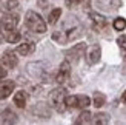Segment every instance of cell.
I'll list each match as a JSON object with an SVG mask.
<instances>
[{
  "label": "cell",
  "mask_w": 126,
  "mask_h": 125,
  "mask_svg": "<svg viewBox=\"0 0 126 125\" xmlns=\"http://www.w3.org/2000/svg\"><path fill=\"white\" fill-rule=\"evenodd\" d=\"M0 124H3V122H2V111H0Z\"/></svg>",
  "instance_id": "obj_28"
},
{
  "label": "cell",
  "mask_w": 126,
  "mask_h": 125,
  "mask_svg": "<svg viewBox=\"0 0 126 125\" xmlns=\"http://www.w3.org/2000/svg\"><path fill=\"white\" fill-rule=\"evenodd\" d=\"M122 101H123V104H126V91L123 93V96H122Z\"/></svg>",
  "instance_id": "obj_26"
},
{
  "label": "cell",
  "mask_w": 126,
  "mask_h": 125,
  "mask_svg": "<svg viewBox=\"0 0 126 125\" xmlns=\"http://www.w3.org/2000/svg\"><path fill=\"white\" fill-rule=\"evenodd\" d=\"M26 68H28V73L34 79L43 80V82H49V65L46 62H32Z\"/></svg>",
  "instance_id": "obj_5"
},
{
  "label": "cell",
  "mask_w": 126,
  "mask_h": 125,
  "mask_svg": "<svg viewBox=\"0 0 126 125\" xmlns=\"http://www.w3.org/2000/svg\"><path fill=\"white\" fill-rule=\"evenodd\" d=\"M65 102L66 107L69 108H86L91 105V99L85 94H75V96H66Z\"/></svg>",
  "instance_id": "obj_6"
},
{
  "label": "cell",
  "mask_w": 126,
  "mask_h": 125,
  "mask_svg": "<svg viewBox=\"0 0 126 125\" xmlns=\"http://www.w3.org/2000/svg\"><path fill=\"white\" fill-rule=\"evenodd\" d=\"M34 51H35V45L32 42H23L16 49V53L20 54V56H29V54H32Z\"/></svg>",
  "instance_id": "obj_15"
},
{
  "label": "cell",
  "mask_w": 126,
  "mask_h": 125,
  "mask_svg": "<svg viewBox=\"0 0 126 125\" xmlns=\"http://www.w3.org/2000/svg\"><path fill=\"white\" fill-rule=\"evenodd\" d=\"M0 9H3V0H0Z\"/></svg>",
  "instance_id": "obj_27"
},
{
  "label": "cell",
  "mask_w": 126,
  "mask_h": 125,
  "mask_svg": "<svg viewBox=\"0 0 126 125\" xmlns=\"http://www.w3.org/2000/svg\"><path fill=\"white\" fill-rule=\"evenodd\" d=\"M66 90L65 88H55L49 93V104H51V107L55 108V111H59V113H65L66 111Z\"/></svg>",
  "instance_id": "obj_4"
},
{
  "label": "cell",
  "mask_w": 126,
  "mask_h": 125,
  "mask_svg": "<svg viewBox=\"0 0 126 125\" xmlns=\"http://www.w3.org/2000/svg\"><path fill=\"white\" fill-rule=\"evenodd\" d=\"M94 124H98V125H105V124H109V114L108 113H97L95 116H92Z\"/></svg>",
  "instance_id": "obj_18"
},
{
  "label": "cell",
  "mask_w": 126,
  "mask_h": 125,
  "mask_svg": "<svg viewBox=\"0 0 126 125\" xmlns=\"http://www.w3.org/2000/svg\"><path fill=\"white\" fill-rule=\"evenodd\" d=\"M69 76H71V65H69L68 60H65V62H62L60 66H59V71L55 74V82L57 83H65L69 79Z\"/></svg>",
  "instance_id": "obj_9"
},
{
  "label": "cell",
  "mask_w": 126,
  "mask_h": 125,
  "mask_svg": "<svg viewBox=\"0 0 126 125\" xmlns=\"http://www.w3.org/2000/svg\"><path fill=\"white\" fill-rule=\"evenodd\" d=\"M97 8L103 11H114L122 6V0H95Z\"/></svg>",
  "instance_id": "obj_12"
},
{
  "label": "cell",
  "mask_w": 126,
  "mask_h": 125,
  "mask_svg": "<svg viewBox=\"0 0 126 125\" xmlns=\"http://www.w3.org/2000/svg\"><path fill=\"white\" fill-rule=\"evenodd\" d=\"M117 43H118V46L122 49H126V36H120L117 39Z\"/></svg>",
  "instance_id": "obj_24"
},
{
  "label": "cell",
  "mask_w": 126,
  "mask_h": 125,
  "mask_svg": "<svg viewBox=\"0 0 126 125\" xmlns=\"http://www.w3.org/2000/svg\"><path fill=\"white\" fill-rule=\"evenodd\" d=\"M75 124H92V114L89 111H83V113H80V116L75 119Z\"/></svg>",
  "instance_id": "obj_19"
},
{
  "label": "cell",
  "mask_w": 126,
  "mask_h": 125,
  "mask_svg": "<svg viewBox=\"0 0 126 125\" xmlns=\"http://www.w3.org/2000/svg\"><path fill=\"white\" fill-rule=\"evenodd\" d=\"M83 34V26L81 23L77 20L75 17H68L65 22H63V26L60 31H54L52 34V39L59 43H68V42H72L75 39Z\"/></svg>",
  "instance_id": "obj_1"
},
{
  "label": "cell",
  "mask_w": 126,
  "mask_h": 125,
  "mask_svg": "<svg viewBox=\"0 0 126 125\" xmlns=\"http://www.w3.org/2000/svg\"><path fill=\"white\" fill-rule=\"evenodd\" d=\"M105 102H106V97H105V94H102V93H95L94 94V107H97V108H100V107H103L105 105Z\"/></svg>",
  "instance_id": "obj_22"
},
{
  "label": "cell",
  "mask_w": 126,
  "mask_h": 125,
  "mask_svg": "<svg viewBox=\"0 0 126 125\" xmlns=\"http://www.w3.org/2000/svg\"><path fill=\"white\" fill-rule=\"evenodd\" d=\"M112 26H114L115 31H123V29L126 28V19H123V17H117L115 20H114V23H112Z\"/></svg>",
  "instance_id": "obj_23"
},
{
  "label": "cell",
  "mask_w": 126,
  "mask_h": 125,
  "mask_svg": "<svg viewBox=\"0 0 126 125\" xmlns=\"http://www.w3.org/2000/svg\"><path fill=\"white\" fill-rule=\"evenodd\" d=\"M100 56H102V48L98 45H92L88 48V53H86V60L89 65H95L97 62L100 60Z\"/></svg>",
  "instance_id": "obj_11"
},
{
  "label": "cell",
  "mask_w": 126,
  "mask_h": 125,
  "mask_svg": "<svg viewBox=\"0 0 126 125\" xmlns=\"http://www.w3.org/2000/svg\"><path fill=\"white\" fill-rule=\"evenodd\" d=\"M37 5H39L42 9H48V6H49V3L46 0H37Z\"/></svg>",
  "instance_id": "obj_25"
},
{
  "label": "cell",
  "mask_w": 126,
  "mask_h": 125,
  "mask_svg": "<svg viewBox=\"0 0 126 125\" xmlns=\"http://www.w3.org/2000/svg\"><path fill=\"white\" fill-rule=\"evenodd\" d=\"M60 16H62V9H60V8H55V9H52L51 12H49V16H48V23L55 25V23L59 22Z\"/></svg>",
  "instance_id": "obj_20"
},
{
  "label": "cell",
  "mask_w": 126,
  "mask_h": 125,
  "mask_svg": "<svg viewBox=\"0 0 126 125\" xmlns=\"http://www.w3.org/2000/svg\"><path fill=\"white\" fill-rule=\"evenodd\" d=\"M16 83L12 80H0V101L6 99L12 91H14Z\"/></svg>",
  "instance_id": "obj_14"
},
{
  "label": "cell",
  "mask_w": 126,
  "mask_h": 125,
  "mask_svg": "<svg viewBox=\"0 0 126 125\" xmlns=\"http://www.w3.org/2000/svg\"><path fill=\"white\" fill-rule=\"evenodd\" d=\"M26 99H28L26 93H25V91H18V93L14 94V105L18 107V108H25V107H26Z\"/></svg>",
  "instance_id": "obj_16"
},
{
  "label": "cell",
  "mask_w": 126,
  "mask_h": 125,
  "mask_svg": "<svg viewBox=\"0 0 126 125\" xmlns=\"http://www.w3.org/2000/svg\"><path fill=\"white\" fill-rule=\"evenodd\" d=\"M2 63L6 66V68H16L17 63H18V59L14 51H5L3 56H2Z\"/></svg>",
  "instance_id": "obj_13"
},
{
  "label": "cell",
  "mask_w": 126,
  "mask_h": 125,
  "mask_svg": "<svg viewBox=\"0 0 126 125\" xmlns=\"http://www.w3.org/2000/svg\"><path fill=\"white\" fill-rule=\"evenodd\" d=\"M17 121H18V119H17L16 113H12L11 110L2 111V122H3V124H16Z\"/></svg>",
  "instance_id": "obj_17"
},
{
  "label": "cell",
  "mask_w": 126,
  "mask_h": 125,
  "mask_svg": "<svg viewBox=\"0 0 126 125\" xmlns=\"http://www.w3.org/2000/svg\"><path fill=\"white\" fill-rule=\"evenodd\" d=\"M85 49H86V43H77V45H74L71 49H68L66 51V60L68 62H79L81 59V56H85Z\"/></svg>",
  "instance_id": "obj_7"
},
{
  "label": "cell",
  "mask_w": 126,
  "mask_h": 125,
  "mask_svg": "<svg viewBox=\"0 0 126 125\" xmlns=\"http://www.w3.org/2000/svg\"><path fill=\"white\" fill-rule=\"evenodd\" d=\"M31 113L35 117H40V119H49V117H51V108H49V105H46L45 102H39L31 108Z\"/></svg>",
  "instance_id": "obj_8"
},
{
  "label": "cell",
  "mask_w": 126,
  "mask_h": 125,
  "mask_svg": "<svg viewBox=\"0 0 126 125\" xmlns=\"http://www.w3.org/2000/svg\"><path fill=\"white\" fill-rule=\"evenodd\" d=\"M18 25V16L12 11H8L6 14L0 19V33L3 34L6 42L9 43H17L20 40V33L17 29Z\"/></svg>",
  "instance_id": "obj_2"
},
{
  "label": "cell",
  "mask_w": 126,
  "mask_h": 125,
  "mask_svg": "<svg viewBox=\"0 0 126 125\" xmlns=\"http://www.w3.org/2000/svg\"><path fill=\"white\" fill-rule=\"evenodd\" d=\"M25 25H26V28L34 31V33H45L46 31V23L45 20L42 19L40 14H37L35 11H28L26 16H25Z\"/></svg>",
  "instance_id": "obj_3"
},
{
  "label": "cell",
  "mask_w": 126,
  "mask_h": 125,
  "mask_svg": "<svg viewBox=\"0 0 126 125\" xmlns=\"http://www.w3.org/2000/svg\"><path fill=\"white\" fill-rule=\"evenodd\" d=\"M65 2H66L68 8H75V6H80V5H83L85 8H88L91 5V0H65Z\"/></svg>",
  "instance_id": "obj_21"
},
{
  "label": "cell",
  "mask_w": 126,
  "mask_h": 125,
  "mask_svg": "<svg viewBox=\"0 0 126 125\" xmlns=\"http://www.w3.org/2000/svg\"><path fill=\"white\" fill-rule=\"evenodd\" d=\"M89 17L92 20V26H94L95 31L106 29V26H108V20H106V17H103L102 14H98V12H91Z\"/></svg>",
  "instance_id": "obj_10"
}]
</instances>
